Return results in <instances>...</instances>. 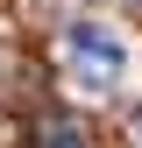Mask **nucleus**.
Here are the masks:
<instances>
[{
    "label": "nucleus",
    "mask_w": 142,
    "mask_h": 148,
    "mask_svg": "<svg viewBox=\"0 0 142 148\" xmlns=\"http://www.w3.org/2000/svg\"><path fill=\"white\" fill-rule=\"evenodd\" d=\"M71 64H78V78L93 85V92H106V85L121 78V64H128V49H121V42H114L106 28L78 21V28H71Z\"/></svg>",
    "instance_id": "f257e3e1"
},
{
    "label": "nucleus",
    "mask_w": 142,
    "mask_h": 148,
    "mask_svg": "<svg viewBox=\"0 0 142 148\" xmlns=\"http://www.w3.org/2000/svg\"><path fill=\"white\" fill-rule=\"evenodd\" d=\"M36 148H85V134H78V120H43V134H36Z\"/></svg>",
    "instance_id": "f03ea898"
}]
</instances>
